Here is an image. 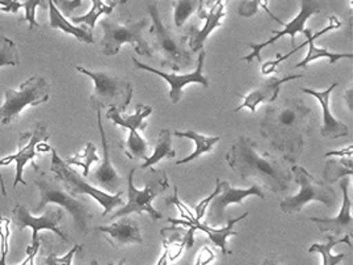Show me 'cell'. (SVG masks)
<instances>
[{
	"label": "cell",
	"instance_id": "cell-1",
	"mask_svg": "<svg viewBox=\"0 0 353 265\" xmlns=\"http://www.w3.org/2000/svg\"><path fill=\"white\" fill-rule=\"evenodd\" d=\"M311 110L299 99H285L268 108L261 122V132L283 158L294 164L303 153L305 137L311 129Z\"/></svg>",
	"mask_w": 353,
	"mask_h": 265
},
{
	"label": "cell",
	"instance_id": "cell-2",
	"mask_svg": "<svg viewBox=\"0 0 353 265\" xmlns=\"http://www.w3.org/2000/svg\"><path fill=\"white\" fill-rule=\"evenodd\" d=\"M226 162L242 181L254 178L261 186L275 194L286 191L292 182L290 162L268 153L261 154L257 144L246 135H241L234 142L226 154Z\"/></svg>",
	"mask_w": 353,
	"mask_h": 265
},
{
	"label": "cell",
	"instance_id": "cell-3",
	"mask_svg": "<svg viewBox=\"0 0 353 265\" xmlns=\"http://www.w3.org/2000/svg\"><path fill=\"white\" fill-rule=\"evenodd\" d=\"M148 15L151 17L150 33L152 35V47L158 52L161 66H170L175 72L193 64V53L188 48L185 35H177L170 31L161 21L159 10L155 4H148Z\"/></svg>",
	"mask_w": 353,
	"mask_h": 265
},
{
	"label": "cell",
	"instance_id": "cell-4",
	"mask_svg": "<svg viewBox=\"0 0 353 265\" xmlns=\"http://www.w3.org/2000/svg\"><path fill=\"white\" fill-rule=\"evenodd\" d=\"M76 69L94 81V90L90 96L93 109L117 108L119 112L128 109L134 96L132 84L128 79L110 70H89L80 66H76Z\"/></svg>",
	"mask_w": 353,
	"mask_h": 265
},
{
	"label": "cell",
	"instance_id": "cell-5",
	"mask_svg": "<svg viewBox=\"0 0 353 265\" xmlns=\"http://www.w3.org/2000/svg\"><path fill=\"white\" fill-rule=\"evenodd\" d=\"M34 184L40 191V202L34 210L36 214L41 213L50 203L59 204L72 215L74 226L81 233L86 235L89 232V223L93 216L89 206L69 195L59 178H52L46 173H40L39 177L34 179Z\"/></svg>",
	"mask_w": 353,
	"mask_h": 265
},
{
	"label": "cell",
	"instance_id": "cell-6",
	"mask_svg": "<svg viewBox=\"0 0 353 265\" xmlns=\"http://www.w3.org/2000/svg\"><path fill=\"white\" fill-rule=\"evenodd\" d=\"M150 20L145 17L139 21H128L125 24L118 23L112 17H105L101 20V27L103 30V39L101 41L102 52L106 56H115L121 47L130 43L135 47V50L141 56L152 57L154 50L145 40L143 31L148 27Z\"/></svg>",
	"mask_w": 353,
	"mask_h": 265
},
{
	"label": "cell",
	"instance_id": "cell-7",
	"mask_svg": "<svg viewBox=\"0 0 353 265\" xmlns=\"http://www.w3.org/2000/svg\"><path fill=\"white\" fill-rule=\"evenodd\" d=\"M50 151H52L50 170L53 174H56V178H59L60 182L63 183V186L69 195H72V197L89 195V197L96 199L97 202L103 207L102 216L110 214L115 207L125 204V200L121 197L123 194V191L117 193L115 195H110V194L97 188L94 186L89 184L76 170H73L70 166L65 164L64 159H61L59 157L56 150L53 149Z\"/></svg>",
	"mask_w": 353,
	"mask_h": 265
},
{
	"label": "cell",
	"instance_id": "cell-8",
	"mask_svg": "<svg viewBox=\"0 0 353 265\" xmlns=\"http://www.w3.org/2000/svg\"><path fill=\"white\" fill-rule=\"evenodd\" d=\"M291 174L292 179L301 186V191L298 195L283 199L281 202V210L283 213H298L310 202H321L332 210L336 207V191L332 188V186L316 181L302 166H292Z\"/></svg>",
	"mask_w": 353,
	"mask_h": 265
},
{
	"label": "cell",
	"instance_id": "cell-9",
	"mask_svg": "<svg viewBox=\"0 0 353 265\" xmlns=\"http://www.w3.org/2000/svg\"><path fill=\"white\" fill-rule=\"evenodd\" d=\"M50 85L41 76H32L21 84L19 90L6 89V101L0 106V122L8 125L17 119L26 106H37L49 99Z\"/></svg>",
	"mask_w": 353,
	"mask_h": 265
},
{
	"label": "cell",
	"instance_id": "cell-10",
	"mask_svg": "<svg viewBox=\"0 0 353 265\" xmlns=\"http://www.w3.org/2000/svg\"><path fill=\"white\" fill-rule=\"evenodd\" d=\"M137 168H131L128 177V195H129V202L126 204H123L115 214H112L110 219H117V217H122V216H129L131 214H143L147 213L151 216L154 220H159L163 219V214L157 211L152 207V200L157 198L159 194H163L170 183L168 178L165 175V173L163 170L155 171V178L151 182L145 184L143 190H138L134 186V174H135Z\"/></svg>",
	"mask_w": 353,
	"mask_h": 265
},
{
	"label": "cell",
	"instance_id": "cell-11",
	"mask_svg": "<svg viewBox=\"0 0 353 265\" xmlns=\"http://www.w3.org/2000/svg\"><path fill=\"white\" fill-rule=\"evenodd\" d=\"M152 106H147L143 104L137 105L135 113L132 116L122 117L121 112L117 108H109L106 117L112 119L114 125H119L125 129H129V138L121 148L130 159H147L150 157V145L142 138L138 130H145L147 124L145 122V117L152 113Z\"/></svg>",
	"mask_w": 353,
	"mask_h": 265
},
{
	"label": "cell",
	"instance_id": "cell-12",
	"mask_svg": "<svg viewBox=\"0 0 353 265\" xmlns=\"http://www.w3.org/2000/svg\"><path fill=\"white\" fill-rule=\"evenodd\" d=\"M64 217V211L61 208H53L49 207L47 213L43 216H33L28 208L24 204L17 203V206L12 210V223L17 226L20 231L26 230V228H31L32 230V244L40 243V237H39V232L43 230H49L57 233L65 242H70L69 236L60 230L59 223L63 220Z\"/></svg>",
	"mask_w": 353,
	"mask_h": 265
},
{
	"label": "cell",
	"instance_id": "cell-13",
	"mask_svg": "<svg viewBox=\"0 0 353 265\" xmlns=\"http://www.w3.org/2000/svg\"><path fill=\"white\" fill-rule=\"evenodd\" d=\"M252 195H256L261 199L265 198V194L257 183L252 184L249 188H234L228 182H220V193L209 204V224L212 227L226 224L230 217L225 215V210L230 204H241L243 199Z\"/></svg>",
	"mask_w": 353,
	"mask_h": 265
},
{
	"label": "cell",
	"instance_id": "cell-14",
	"mask_svg": "<svg viewBox=\"0 0 353 265\" xmlns=\"http://www.w3.org/2000/svg\"><path fill=\"white\" fill-rule=\"evenodd\" d=\"M321 8H323V6H321V0H301V12L292 19V21L288 23V24H283L285 28L282 31H273L275 36L269 39L268 41H263L261 44H249V47L253 50V52L250 55L245 56L242 60L250 63L254 59H258V61H259L261 60V50L272 46L276 40H279L281 37H283L286 35L291 37L292 47L295 48V36H296V33L303 32V30L305 28V21L314 14L321 12Z\"/></svg>",
	"mask_w": 353,
	"mask_h": 265
},
{
	"label": "cell",
	"instance_id": "cell-15",
	"mask_svg": "<svg viewBox=\"0 0 353 265\" xmlns=\"http://www.w3.org/2000/svg\"><path fill=\"white\" fill-rule=\"evenodd\" d=\"M205 50H200L199 55V60H197V68L192 73L188 75H176V73H164L158 69H154L151 66H145L143 63H141L139 60H137L135 57H131L134 66H137L141 70H147L151 73H155L158 76H161L163 80H165L170 84V97L172 99L174 104H177L181 97H183V88L188 84L194 83L203 85L204 88H208V77L203 75V69H204V63H205Z\"/></svg>",
	"mask_w": 353,
	"mask_h": 265
},
{
	"label": "cell",
	"instance_id": "cell-16",
	"mask_svg": "<svg viewBox=\"0 0 353 265\" xmlns=\"http://www.w3.org/2000/svg\"><path fill=\"white\" fill-rule=\"evenodd\" d=\"M97 122H98V129H99V135H101V142H102V150H103V158L102 164L94 171V174L90 177V181L101 187L102 191L112 194V193H121L122 188V177L117 173V170L112 167V161H110V144L108 141L106 132L102 125V118H101V109H97Z\"/></svg>",
	"mask_w": 353,
	"mask_h": 265
},
{
	"label": "cell",
	"instance_id": "cell-17",
	"mask_svg": "<svg viewBox=\"0 0 353 265\" xmlns=\"http://www.w3.org/2000/svg\"><path fill=\"white\" fill-rule=\"evenodd\" d=\"M49 134L47 132V124L39 121L33 129V132H23L19 138L17 153L14 157V162H17V177L14 182V188L21 183L27 186V182L23 179V171L28 162H33V158L37 155L36 145L40 142L48 141Z\"/></svg>",
	"mask_w": 353,
	"mask_h": 265
},
{
	"label": "cell",
	"instance_id": "cell-18",
	"mask_svg": "<svg viewBox=\"0 0 353 265\" xmlns=\"http://www.w3.org/2000/svg\"><path fill=\"white\" fill-rule=\"evenodd\" d=\"M340 188L343 191V204L340 208V213L336 217H310L311 222H315L319 224L321 232H332L335 236H340L343 233L351 235L353 228V217L351 214L352 202L348 194L350 188V177H344L340 181Z\"/></svg>",
	"mask_w": 353,
	"mask_h": 265
},
{
	"label": "cell",
	"instance_id": "cell-19",
	"mask_svg": "<svg viewBox=\"0 0 353 265\" xmlns=\"http://www.w3.org/2000/svg\"><path fill=\"white\" fill-rule=\"evenodd\" d=\"M96 230L108 235V242L114 248H121L126 244H143L138 222L129 216H122L121 220L112 226L97 227Z\"/></svg>",
	"mask_w": 353,
	"mask_h": 265
},
{
	"label": "cell",
	"instance_id": "cell-20",
	"mask_svg": "<svg viewBox=\"0 0 353 265\" xmlns=\"http://www.w3.org/2000/svg\"><path fill=\"white\" fill-rule=\"evenodd\" d=\"M337 85H339V83H334L327 90H323V92H316V90H312V89H308V88L302 89L303 93L311 95L319 101L321 110H323V116H324L321 132L324 138H328V139H336V138H341V137H347L350 134L348 126L345 124L337 121L336 118L332 116L331 109H330V96H331L332 90L336 88Z\"/></svg>",
	"mask_w": 353,
	"mask_h": 265
},
{
	"label": "cell",
	"instance_id": "cell-21",
	"mask_svg": "<svg viewBox=\"0 0 353 265\" xmlns=\"http://www.w3.org/2000/svg\"><path fill=\"white\" fill-rule=\"evenodd\" d=\"M248 215H249V213H245V214L240 216V217L229 219V220L226 222V224H225L224 227L220 228V230H216L214 227H210L207 223H201V222L197 220L196 217H193L191 220H176V219L170 217L168 220H170L172 224H180V226H184V227H192L194 231H196V230H201V231L205 232V233L208 235L210 242H212L214 246H217V247L221 248L223 255H226V253H232V251L229 249L228 243H226L228 237H229V236H237V235H239V232L233 230V228H234V224L239 223V222H241L242 219H245Z\"/></svg>",
	"mask_w": 353,
	"mask_h": 265
},
{
	"label": "cell",
	"instance_id": "cell-22",
	"mask_svg": "<svg viewBox=\"0 0 353 265\" xmlns=\"http://www.w3.org/2000/svg\"><path fill=\"white\" fill-rule=\"evenodd\" d=\"M340 27H341V24H340V21L337 20L336 17H330V26L325 27L324 30H321L319 32L315 33V35H312L310 28H305L303 33H305V37H307V41L303 43V44H301V47H299L298 50H301V48H303L305 46H308V52H307V56H305V60H302L301 63H298L296 68H305V66H308L311 61H314V60H316V59H321V57L330 59V64H335L337 60H340V59H352V53H334V52H330V50H325V48H318V47L314 44V40H315L316 37H319V36L324 35V33L330 32V31H332V30H337V28H340Z\"/></svg>",
	"mask_w": 353,
	"mask_h": 265
},
{
	"label": "cell",
	"instance_id": "cell-23",
	"mask_svg": "<svg viewBox=\"0 0 353 265\" xmlns=\"http://www.w3.org/2000/svg\"><path fill=\"white\" fill-rule=\"evenodd\" d=\"M302 77H303V75H291V76H286L283 79L270 77L266 83L262 84L259 88L250 92L248 96H243V102L239 108L234 109V112H240L241 109L248 108L250 112L254 113L261 102H274L275 99H278L281 86L283 84L291 81V80L302 79Z\"/></svg>",
	"mask_w": 353,
	"mask_h": 265
},
{
	"label": "cell",
	"instance_id": "cell-24",
	"mask_svg": "<svg viewBox=\"0 0 353 265\" xmlns=\"http://www.w3.org/2000/svg\"><path fill=\"white\" fill-rule=\"evenodd\" d=\"M225 17L224 4H213L210 7V11L207 15V23L205 26L199 30L194 26H190L185 30V36L188 39V48L192 53H197L200 50H204V43L208 39L209 35L213 32L217 27H221V19Z\"/></svg>",
	"mask_w": 353,
	"mask_h": 265
},
{
	"label": "cell",
	"instance_id": "cell-25",
	"mask_svg": "<svg viewBox=\"0 0 353 265\" xmlns=\"http://www.w3.org/2000/svg\"><path fill=\"white\" fill-rule=\"evenodd\" d=\"M49 8V27L53 30H61L65 33L73 35L77 40H80L82 43H88V44H93L94 43V37L93 33L89 28L85 27H77L72 23H69L64 15L57 10V7L54 6L53 0H48Z\"/></svg>",
	"mask_w": 353,
	"mask_h": 265
},
{
	"label": "cell",
	"instance_id": "cell-26",
	"mask_svg": "<svg viewBox=\"0 0 353 265\" xmlns=\"http://www.w3.org/2000/svg\"><path fill=\"white\" fill-rule=\"evenodd\" d=\"M328 243L327 244H312L310 249H308V253H314V252H319L321 255V259H323V265H340L343 263L345 255L344 253H340V255H332V249L334 247H336L337 244H343L345 243L347 246L352 247V243H351V235H345L344 237L341 239H336L335 236H328Z\"/></svg>",
	"mask_w": 353,
	"mask_h": 265
},
{
	"label": "cell",
	"instance_id": "cell-27",
	"mask_svg": "<svg viewBox=\"0 0 353 265\" xmlns=\"http://www.w3.org/2000/svg\"><path fill=\"white\" fill-rule=\"evenodd\" d=\"M172 134L176 135V137L190 138L196 144V150L193 151V154H191L187 158H184V159L177 161L176 165H185V164L191 162L193 159H197L201 154L209 153L212 148L220 141V137H208V135H203V134H199V132H194L192 130H188V132H174Z\"/></svg>",
	"mask_w": 353,
	"mask_h": 265
},
{
	"label": "cell",
	"instance_id": "cell-28",
	"mask_svg": "<svg viewBox=\"0 0 353 265\" xmlns=\"http://www.w3.org/2000/svg\"><path fill=\"white\" fill-rule=\"evenodd\" d=\"M175 157H176V151L172 149V132L170 129H161L155 145L154 154L145 159V165H142V168H148L152 165H157L164 158L174 159Z\"/></svg>",
	"mask_w": 353,
	"mask_h": 265
},
{
	"label": "cell",
	"instance_id": "cell-29",
	"mask_svg": "<svg viewBox=\"0 0 353 265\" xmlns=\"http://www.w3.org/2000/svg\"><path fill=\"white\" fill-rule=\"evenodd\" d=\"M174 6H175L174 19H175L176 27H183L184 23L188 20V17L196 11L200 19H205L208 15V12L204 10V0H176Z\"/></svg>",
	"mask_w": 353,
	"mask_h": 265
},
{
	"label": "cell",
	"instance_id": "cell-30",
	"mask_svg": "<svg viewBox=\"0 0 353 265\" xmlns=\"http://www.w3.org/2000/svg\"><path fill=\"white\" fill-rule=\"evenodd\" d=\"M350 175H352V158L341 157V159H332L327 162L323 178L325 183L331 184L339 181L340 178L350 177Z\"/></svg>",
	"mask_w": 353,
	"mask_h": 265
},
{
	"label": "cell",
	"instance_id": "cell-31",
	"mask_svg": "<svg viewBox=\"0 0 353 265\" xmlns=\"http://www.w3.org/2000/svg\"><path fill=\"white\" fill-rule=\"evenodd\" d=\"M92 3H93V7L86 15L70 17L72 24H74V26L83 24V26L89 27V30L92 31L96 27V21L98 20V17L101 15H110L112 14L114 7L109 6V4H105L102 0H92Z\"/></svg>",
	"mask_w": 353,
	"mask_h": 265
},
{
	"label": "cell",
	"instance_id": "cell-32",
	"mask_svg": "<svg viewBox=\"0 0 353 265\" xmlns=\"http://www.w3.org/2000/svg\"><path fill=\"white\" fill-rule=\"evenodd\" d=\"M66 165L81 166L83 168V177H89V168L94 162H99V157L97 155L96 145L93 142H88L85 149L80 154H76L74 157L66 158L64 161Z\"/></svg>",
	"mask_w": 353,
	"mask_h": 265
},
{
	"label": "cell",
	"instance_id": "cell-33",
	"mask_svg": "<svg viewBox=\"0 0 353 265\" xmlns=\"http://www.w3.org/2000/svg\"><path fill=\"white\" fill-rule=\"evenodd\" d=\"M20 64L17 44L6 37L0 36V68L1 66H17Z\"/></svg>",
	"mask_w": 353,
	"mask_h": 265
},
{
	"label": "cell",
	"instance_id": "cell-34",
	"mask_svg": "<svg viewBox=\"0 0 353 265\" xmlns=\"http://www.w3.org/2000/svg\"><path fill=\"white\" fill-rule=\"evenodd\" d=\"M10 224L11 220L8 217L1 216L0 217V265L6 264L7 260V255H8V249H10V237H11V230H10Z\"/></svg>",
	"mask_w": 353,
	"mask_h": 265
},
{
	"label": "cell",
	"instance_id": "cell-35",
	"mask_svg": "<svg viewBox=\"0 0 353 265\" xmlns=\"http://www.w3.org/2000/svg\"><path fill=\"white\" fill-rule=\"evenodd\" d=\"M43 7L44 10L48 8V3L46 0H26L21 3V7L26 10V17L21 20H27L30 23V30L40 27V24L36 21V7Z\"/></svg>",
	"mask_w": 353,
	"mask_h": 265
},
{
	"label": "cell",
	"instance_id": "cell-36",
	"mask_svg": "<svg viewBox=\"0 0 353 265\" xmlns=\"http://www.w3.org/2000/svg\"><path fill=\"white\" fill-rule=\"evenodd\" d=\"M81 249H82V246L76 244L73 249L69 253H66L63 257H57L56 253H50L48 257L46 259V265H72V260H73L74 255Z\"/></svg>",
	"mask_w": 353,
	"mask_h": 265
},
{
	"label": "cell",
	"instance_id": "cell-37",
	"mask_svg": "<svg viewBox=\"0 0 353 265\" xmlns=\"http://www.w3.org/2000/svg\"><path fill=\"white\" fill-rule=\"evenodd\" d=\"M53 3L65 17H70L74 10L82 6V0H53Z\"/></svg>",
	"mask_w": 353,
	"mask_h": 265
},
{
	"label": "cell",
	"instance_id": "cell-38",
	"mask_svg": "<svg viewBox=\"0 0 353 265\" xmlns=\"http://www.w3.org/2000/svg\"><path fill=\"white\" fill-rule=\"evenodd\" d=\"M262 1L265 0H248V1H242L239 7V15L243 17H254L259 10V6L262 4Z\"/></svg>",
	"mask_w": 353,
	"mask_h": 265
},
{
	"label": "cell",
	"instance_id": "cell-39",
	"mask_svg": "<svg viewBox=\"0 0 353 265\" xmlns=\"http://www.w3.org/2000/svg\"><path fill=\"white\" fill-rule=\"evenodd\" d=\"M219 193H220V179L216 181V190H214L209 197L203 199V200L196 206L194 210H196V219H197V220H201V219L204 217V215H205V210L208 208L210 202L214 199V197H216Z\"/></svg>",
	"mask_w": 353,
	"mask_h": 265
},
{
	"label": "cell",
	"instance_id": "cell-40",
	"mask_svg": "<svg viewBox=\"0 0 353 265\" xmlns=\"http://www.w3.org/2000/svg\"><path fill=\"white\" fill-rule=\"evenodd\" d=\"M214 259V253L209 247H203L199 252L197 262L193 265H208Z\"/></svg>",
	"mask_w": 353,
	"mask_h": 265
},
{
	"label": "cell",
	"instance_id": "cell-41",
	"mask_svg": "<svg viewBox=\"0 0 353 265\" xmlns=\"http://www.w3.org/2000/svg\"><path fill=\"white\" fill-rule=\"evenodd\" d=\"M21 8V3L15 0H0V11L17 14V11Z\"/></svg>",
	"mask_w": 353,
	"mask_h": 265
},
{
	"label": "cell",
	"instance_id": "cell-42",
	"mask_svg": "<svg viewBox=\"0 0 353 265\" xmlns=\"http://www.w3.org/2000/svg\"><path fill=\"white\" fill-rule=\"evenodd\" d=\"M40 246H41V242H40V243H36V244L28 246V247H27L28 256H27V259L20 265H34V257H36V255H37V252H39V249H40Z\"/></svg>",
	"mask_w": 353,
	"mask_h": 265
},
{
	"label": "cell",
	"instance_id": "cell-43",
	"mask_svg": "<svg viewBox=\"0 0 353 265\" xmlns=\"http://www.w3.org/2000/svg\"><path fill=\"white\" fill-rule=\"evenodd\" d=\"M11 162H14V157H12V155L4 157V158L0 159V167H1V166L11 165ZM0 188H1V195H3V197H7V190H6V186H4V181H3L1 173H0Z\"/></svg>",
	"mask_w": 353,
	"mask_h": 265
},
{
	"label": "cell",
	"instance_id": "cell-44",
	"mask_svg": "<svg viewBox=\"0 0 353 265\" xmlns=\"http://www.w3.org/2000/svg\"><path fill=\"white\" fill-rule=\"evenodd\" d=\"M353 148L348 146L345 150H339V151H328L324 157H332V155H339V157H352Z\"/></svg>",
	"mask_w": 353,
	"mask_h": 265
},
{
	"label": "cell",
	"instance_id": "cell-45",
	"mask_svg": "<svg viewBox=\"0 0 353 265\" xmlns=\"http://www.w3.org/2000/svg\"><path fill=\"white\" fill-rule=\"evenodd\" d=\"M50 148H49L47 144H43V142H40V144H37L36 145V153H46V151H50Z\"/></svg>",
	"mask_w": 353,
	"mask_h": 265
},
{
	"label": "cell",
	"instance_id": "cell-46",
	"mask_svg": "<svg viewBox=\"0 0 353 265\" xmlns=\"http://www.w3.org/2000/svg\"><path fill=\"white\" fill-rule=\"evenodd\" d=\"M168 262H170V260H168V251L165 249L164 253H163V256L161 257V260L158 262V264L157 265H167L168 264Z\"/></svg>",
	"mask_w": 353,
	"mask_h": 265
},
{
	"label": "cell",
	"instance_id": "cell-47",
	"mask_svg": "<svg viewBox=\"0 0 353 265\" xmlns=\"http://www.w3.org/2000/svg\"><path fill=\"white\" fill-rule=\"evenodd\" d=\"M345 99H347V102L350 105V110H352V88L348 89V92L345 95Z\"/></svg>",
	"mask_w": 353,
	"mask_h": 265
},
{
	"label": "cell",
	"instance_id": "cell-48",
	"mask_svg": "<svg viewBox=\"0 0 353 265\" xmlns=\"http://www.w3.org/2000/svg\"><path fill=\"white\" fill-rule=\"evenodd\" d=\"M263 265H281L276 260H274V259H266L265 262H263Z\"/></svg>",
	"mask_w": 353,
	"mask_h": 265
},
{
	"label": "cell",
	"instance_id": "cell-49",
	"mask_svg": "<svg viewBox=\"0 0 353 265\" xmlns=\"http://www.w3.org/2000/svg\"><path fill=\"white\" fill-rule=\"evenodd\" d=\"M126 264V259H122L118 262V264H114V263H109V265H125Z\"/></svg>",
	"mask_w": 353,
	"mask_h": 265
},
{
	"label": "cell",
	"instance_id": "cell-50",
	"mask_svg": "<svg viewBox=\"0 0 353 265\" xmlns=\"http://www.w3.org/2000/svg\"><path fill=\"white\" fill-rule=\"evenodd\" d=\"M90 265H99L98 264V262H97V260H93V262H92V264Z\"/></svg>",
	"mask_w": 353,
	"mask_h": 265
},
{
	"label": "cell",
	"instance_id": "cell-51",
	"mask_svg": "<svg viewBox=\"0 0 353 265\" xmlns=\"http://www.w3.org/2000/svg\"><path fill=\"white\" fill-rule=\"evenodd\" d=\"M15 1H19V0H15Z\"/></svg>",
	"mask_w": 353,
	"mask_h": 265
}]
</instances>
